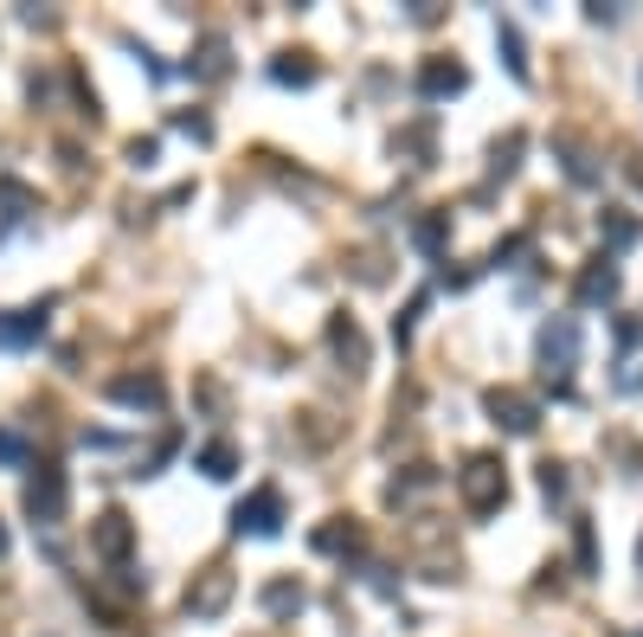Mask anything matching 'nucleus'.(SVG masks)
<instances>
[{
    "mask_svg": "<svg viewBox=\"0 0 643 637\" xmlns=\"http://www.w3.org/2000/svg\"><path fill=\"white\" fill-rule=\"evenodd\" d=\"M457 496L476 509V516H490L508 502V477H502V457H470L463 470H457Z\"/></svg>",
    "mask_w": 643,
    "mask_h": 637,
    "instance_id": "obj_1",
    "label": "nucleus"
},
{
    "mask_svg": "<svg viewBox=\"0 0 643 637\" xmlns=\"http://www.w3.org/2000/svg\"><path fill=\"white\" fill-rule=\"evenodd\" d=\"M540 368H547V380L560 374V386H567V374L579 368V322H572V316H554V322L540 329Z\"/></svg>",
    "mask_w": 643,
    "mask_h": 637,
    "instance_id": "obj_2",
    "label": "nucleus"
},
{
    "mask_svg": "<svg viewBox=\"0 0 643 637\" xmlns=\"http://www.w3.org/2000/svg\"><path fill=\"white\" fill-rule=\"evenodd\" d=\"M26 516H33L39 528H58V522H65V470L39 464V477L26 484Z\"/></svg>",
    "mask_w": 643,
    "mask_h": 637,
    "instance_id": "obj_3",
    "label": "nucleus"
},
{
    "mask_svg": "<svg viewBox=\"0 0 643 637\" xmlns=\"http://www.w3.org/2000/svg\"><path fill=\"white\" fill-rule=\"evenodd\" d=\"M232 528H238V534H277V528H283V496H277V489H251V496L232 509Z\"/></svg>",
    "mask_w": 643,
    "mask_h": 637,
    "instance_id": "obj_4",
    "label": "nucleus"
},
{
    "mask_svg": "<svg viewBox=\"0 0 643 637\" xmlns=\"http://www.w3.org/2000/svg\"><path fill=\"white\" fill-rule=\"evenodd\" d=\"M483 406H490V418L502 425V432H515V438H528L534 425H540V406H534L528 393H515V386H495Z\"/></svg>",
    "mask_w": 643,
    "mask_h": 637,
    "instance_id": "obj_5",
    "label": "nucleus"
},
{
    "mask_svg": "<svg viewBox=\"0 0 643 637\" xmlns=\"http://www.w3.org/2000/svg\"><path fill=\"white\" fill-rule=\"evenodd\" d=\"M226 605H232V573L226 566H206V573L187 586V612L193 618H219Z\"/></svg>",
    "mask_w": 643,
    "mask_h": 637,
    "instance_id": "obj_6",
    "label": "nucleus"
},
{
    "mask_svg": "<svg viewBox=\"0 0 643 637\" xmlns=\"http://www.w3.org/2000/svg\"><path fill=\"white\" fill-rule=\"evenodd\" d=\"M90 548H97L104 561H122V554L136 548V528H129V516H122V509H104V516L90 522Z\"/></svg>",
    "mask_w": 643,
    "mask_h": 637,
    "instance_id": "obj_7",
    "label": "nucleus"
},
{
    "mask_svg": "<svg viewBox=\"0 0 643 637\" xmlns=\"http://www.w3.org/2000/svg\"><path fill=\"white\" fill-rule=\"evenodd\" d=\"M618 284H624V277H618V264H611V258H592L586 270H579V302H586V309L618 302Z\"/></svg>",
    "mask_w": 643,
    "mask_h": 637,
    "instance_id": "obj_8",
    "label": "nucleus"
},
{
    "mask_svg": "<svg viewBox=\"0 0 643 637\" xmlns=\"http://www.w3.org/2000/svg\"><path fill=\"white\" fill-rule=\"evenodd\" d=\"M463 84H470V72H463L457 59H425V65H418V91H425V97H457Z\"/></svg>",
    "mask_w": 643,
    "mask_h": 637,
    "instance_id": "obj_9",
    "label": "nucleus"
},
{
    "mask_svg": "<svg viewBox=\"0 0 643 637\" xmlns=\"http://www.w3.org/2000/svg\"><path fill=\"white\" fill-rule=\"evenodd\" d=\"M45 336V309H0V348H26Z\"/></svg>",
    "mask_w": 643,
    "mask_h": 637,
    "instance_id": "obj_10",
    "label": "nucleus"
},
{
    "mask_svg": "<svg viewBox=\"0 0 643 637\" xmlns=\"http://www.w3.org/2000/svg\"><path fill=\"white\" fill-rule=\"evenodd\" d=\"M329 341H335V354L347 361V374H361V368H367V341H361V329H354L347 316H335V322H329Z\"/></svg>",
    "mask_w": 643,
    "mask_h": 637,
    "instance_id": "obj_11",
    "label": "nucleus"
},
{
    "mask_svg": "<svg viewBox=\"0 0 643 637\" xmlns=\"http://www.w3.org/2000/svg\"><path fill=\"white\" fill-rule=\"evenodd\" d=\"M110 400H122V406H161V380L154 374H122V380H110Z\"/></svg>",
    "mask_w": 643,
    "mask_h": 637,
    "instance_id": "obj_12",
    "label": "nucleus"
},
{
    "mask_svg": "<svg viewBox=\"0 0 643 637\" xmlns=\"http://www.w3.org/2000/svg\"><path fill=\"white\" fill-rule=\"evenodd\" d=\"M226 52H232V45H226V39H219V33H213V39H206V45H200V59H193L187 72L200 77V84H213V77H226V72H232V65H226Z\"/></svg>",
    "mask_w": 643,
    "mask_h": 637,
    "instance_id": "obj_13",
    "label": "nucleus"
},
{
    "mask_svg": "<svg viewBox=\"0 0 643 637\" xmlns=\"http://www.w3.org/2000/svg\"><path fill=\"white\" fill-rule=\"evenodd\" d=\"M258 605H265L270 618H290V612H303V586H297V580H277V586L258 593Z\"/></svg>",
    "mask_w": 643,
    "mask_h": 637,
    "instance_id": "obj_14",
    "label": "nucleus"
},
{
    "mask_svg": "<svg viewBox=\"0 0 643 637\" xmlns=\"http://www.w3.org/2000/svg\"><path fill=\"white\" fill-rule=\"evenodd\" d=\"M315 548H322V554H354V548H361V528H354V522L315 528Z\"/></svg>",
    "mask_w": 643,
    "mask_h": 637,
    "instance_id": "obj_15",
    "label": "nucleus"
},
{
    "mask_svg": "<svg viewBox=\"0 0 643 637\" xmlns=\"http://www.w3.org/2000/svg\"><path fill=\"white\" fill-rule=\"evenodd\" d=\"M495 45H502V59H508V72L528 84V59H522V33L508 26V20H495Z\"/></svg>",
    "mask_w": 643,
    "mask_h": 637,
    "instance_id": "obj_16",
    "label": "nucleus"
},
{
    "mask_svg": "<svg viewBox=\"0 0 643 637\" xmlns=\"http://www.w3.org/2000/svg\"><path fill=\"white\" fill-rule=\"evenodd\" d=\"M200 470H206V477H232V470H238V450H232L226 438H213V445L200 450Z\"/></svg>",
    "mask_w": 643,
    "mask_h": 637,
    "instance_id": "obj_17",
    "label": "nucleus"
},
{
    "mask_svg": "<svg viewBox=\"0 0 643 637\" xmlns=\"http://www.w3.org/2000/svg\"><path fill=\"white\" fill-rule=\"evenodd\" d=\"M270 77H277V84H315V65H309V59H290V52H283V59L270 65Z\"/></svg>",
    "mask_w": 643,
    "mask_h": 637,
    "instance_id": "obj_18",
    "label": "nucleus"
},
{
    "mask_svg": "<svg viewBox=\"0 0 643 637\" xmlns=\"http://www.w3.org/2000/svg\"><path fill=\"white\" fill-rule=\"evenodd\" d=\"M606 238L618 245V252H624V245L637 238V220H631V213H606Z\"/></svg>",
    "mask_w": 643,
    "mask_h": 637,
    "instance_id": "obj_19",
    "label": "nucleus"
},
{
    "mask_svg": "<svg viewBox=\"0 0 643 637\" xmlns=\"http://www.w3.org/2000/svg\"><path fill=\"white\" fill-rule=\"evenodd\" d=\"M540 496H547V502L567 496V464H540Z\"/></svg>",
    "mask_w": 643,
    "mask_h": 637,
    "instance_id": "obj_20",
    "label": "nucleus"
},
{
    "mask_svg": "<svg viewBox=\"0 0 643 637\" xmlns=\"http://www.w3.org/2000/svg\"><path fill=\"white\" fill-rule=\"evenodd\" d=\"M0 464H33V445L20 432H0Z\"/></svg>",
    "mask_w": 643,
    "mask_h": 637,
    "instance_id": "obj_21",
    "label": "nucleus"
},
{
    "mask_svg": "<svg viewBox=\"0 0 643 637\" xmlns=\"http://www.w3.org/2000/svg\"><path fill=\"white\" fill-rule=\"evenodd\" d=\"M0 206H7V213H26V206H33V188H20V181H0Z\"/></svg>",
    "mask_w": 643,
    "mask_h": 637,
    "instance_id": "obj_22",
    "label": "nucleus"
},
{
    "mask_svg": "<svg viewBox=\"0 0 643 637\" xmlns=\"http://www.w3.org/2000/svg\"><path fill=\"white\" fill-rule=\"evenodd\" d=\"M444 225H451L444 213H431V220L418 225V245H425V252H438V245H444Z\"/></svg>",
    "mask_w": 643,
    "mask_h": 637,
    "instance_id": "obj_23",
    "label": "nucleus"
},
{
    "mask_svg": "<svg viewBox=\"0 0 643 637\" xmlns=\"http://www.w3.org/2000/svg\"><path fill=\"white\" fill-rule=\"evenodd\" d=\"M599 554H592V522H579V566H592Z\"/></svg>",
    "mask_w": 643,
    "mask_h": 637,
    "instance_id": "obj_24",
    "label": "nucleus"
},
{
    "mask_svg": "<svg viewBox=\"0 0 643 637\" xmlns=\"http://www.w3.org/2000/svg\"><path fill=\"white\" fill-rule=\"evenodd\" d=\"M154 155H161V149H154V142H129V161H136V168H149Z\"/></svg>",
    "mask_w": 643,
    "mask_h": 637,
    "instance_id": "obj_25",
    "label": "nucleus"
},
{
    "mask_svg": "<svg viewBox=\"0 0 643 637\" xmlns=\"http://www.w3.org/2000/svg\"><path fill=\"white\" fill-rule=\"evenodd\" d=\"M0 554H7V528H0Z\"/></svg>",
    "mask_w": 643,
    "mask_h": 637,
    "instance_id": "obj_26",
    "label": "nucleus"
}]
</instances>
